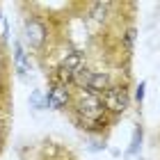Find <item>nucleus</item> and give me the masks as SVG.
<instances>
[{
	"instance_id": "nucleus-1",
	"label": "nucleus",
	"mask_w": 160,
	"mask_h": 160,
	"mask_svg": "<svg viewBox=\"0 0 160 160\" xmlns=\"http://www.w3.org/2000/svg\"><path fill=\"white\" fill-rule=\"evenodd\" d=\"M76 112L82 123L87 126H98L101 121L105 119V108L101 103V96L94 92H87V89H80L78 96H76Z\"/></svg>"
},
{
	"instance_id": "nucleus-2",
	"label": "nucleus",
	"mask_w": 160,
	"mask_h": 160,
	"mask_svg": "<svg viewBox=\"0 0 160 160\" xmlns=\"http://www.w3.org/2000/svg\"><path fill=\"white\" fill-rule=\"evenodd\" d=\"M73 85H78L80 89H87V92H94V94H101L105 92L108 87H110V76L105 73V71H92L82 67L76 73L73 78Z\"/></svg>"
},
{
	"instance_id": "nucleus-3",
	"label": "nucleus",
	"mask_w": 160,
	"mask_h": 160,
	"mask_svg": "<svg viewBox=\"0 0 160 160\" xmlns=\"http://www.w3.org/2000/svg\"><path fill=\"white\" fill-rule=\"evenodd\" d=\"M98 96H101V103H103L105 112H112V114L126 112V108L130 103L126 87H119V85H110L105 92H101Z\"/></svg>"
},
{
	"instance_id": "nucleus-4",
	"label": "nucleus",
	"mask_w": 160,
	"mask_h": 160,
	"mask_svg": "<svg viewBox=\"0 0 160 160\" xmlns=\"http://www.w3.org/2000/svg\"><path fill=\"white\" fill-rule=\"evenodd\" d=\"M85 67V62H82V55L80 53H69L67 57H64V62L60 64V78H62V85L64 82H73V78L80 69Z\"/></svg>"
},
{
	"instance_id": "nucleus-5",
	"label": "nucleus",
	"mask_w": 160,
	"mask_h": 160,
	"mask_svg": "<svg viewBox=\"0 0 160 160\" xmlns=\"http://www.w3.org/2000/svg\"><path fill=\"white\" fill-rule=\"evenodd\" d=\"M25 41L30 43V48H41L46 41V28L39 21H25Z\"/></svg>"
},
{
	"instance_id": "nucleus-6",
	"label": "nucleus",
	"mask_w": 160,
	"mask_h": 160,
	"mask_svg": "<svg viewBox=\"0 0 160 160\" xmlns=\"http://www.w3.org/2000/svg\"><path fill=\"white\" fill-rule=\"evenodd\" d=\"M71 101V94H69V89H67V85H62V82H57V85H53L48 89V94H46V105L48 108H64Z\"/></svg>"
},
{
	"instance_id": "nucleus-7",
	"label": "nucleus",
	"mask_w": 160,
	"mask_h": 160,
	"mask_svg": "<svg viewBox=\"0 0 160 160\" xmlns=\"http://www.w3.org/2000/svg\"><path fill=\"white\" fill-rule=\"evenodd\" d=\"M14 62H16V71L21 76L30 71V62H28V55H25V50H23L21 43H14Z\"/></svg>"
},
{
	"instance_id": "nucleus-8",
	"label": "nucleus",
	"mask_w": 160,
	"mask_h": 160,
	"mask_svg": "<svg viewBox=\"0 0 160 160\" xmlns=\"http://www.w3.org/2000/svg\"><path fill=\"white\" fill-rule=\"evenodd\" d=\"M140 142H142V130L137 128L135 135H133V142H130V149H128V156H135L137 149H140Z\"/></svg>"
},
{
	"instance_id": "nucleus-9",
	"label": "nucleus",
	"mask_w": 160,
	"mask_h": 160,
	"mask_svg": "<svg viewBox=\"0 0 160 160\" xmlns=\"http://www.w3.org/2000/svg\"><path fill=\"white\" fill-rule=\"evenodd\" d=\"M144 89H147V82L142 80V82L137 85V89H135V98H137V103H142V101H144Z\"/></svg>"
}]
</instances>
